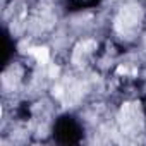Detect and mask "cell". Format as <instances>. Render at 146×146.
<instances>
[{"label":"cell","instance_id":"obj_3","mask_svg":"<svg viewBox=\"0 0 146 146\" xmlns=\"http://www.w3.org/2000/svg\"><path fill=\"white\" fill-rule=\"evenodd\" d=\"M57 72H58V67H52L50 69V76H57Z\"/></svg>","mask_w":146,"mask_h":146},{"label":"cell","instance_id":"obj_1","mask_svg":"<svg viewBox=\"0 0 146 146\" xmlns=\"http://www.w3.org/2000/svg\"><path fill=\"white\" fill-rule=\"evenodd\" d=\"M141 7L139 5H127L120 11V14L117 16V21H115V28L117 31L120 33H129L132 31L134 28L139 26V21H141Z\"/></svg>","mask_w":146,"mask_h":146},{"label":"cell","instance_id":"obj_2","mask_svg":"<svg viewBox=\"0 0 146 146\" xmlns=\"http://www.w3.org/2000/svg\"><path fill=\"white\" fill-rule=\"evenodd\" d=\"M29 52H31V55H33L40 64H46V62H48L50 53H48V48H46V46H35V48H31Z\"/></svg>","mask_w":146,"mask_h":146}]
</instances>
